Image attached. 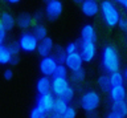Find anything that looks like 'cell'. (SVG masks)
Masks as SVG:
<instances>
[{
  "label": "cell",
  "instance_id": "74e56055",
  "mask_svg": "<svg viewBox=\"0 0 127 118\" xmlns=\"http://www.w3.org/2000/svg\"><path fill=\"white\" fill-rule=\"evenodd\" d=\"M106 118H122V117L118 116V114H115V113H113V112H110V113L106 116Z\"/></svg>",
  "mask_w": 127,
  "mask_h": 118
},
{
  "label": "cell",
  "instance_id": "7402d4cb",
  "mask_svg": "<svg viewBox=\"0 0 127 118\" xmlns=\"http://www.w3.org/2000/svg\"><path fill=\"white\" fill-rule=\"evenodd\" d=\"M32 33H33L40 41L48 37V29H46V27L44 24H34L33 29H32Z\"/></svg>",
  "mask_w": 127,
  "mask_h": 118
},
{
  "label": "cell",
  "instance_id": "4dcf8cb0",
  "mask_svg": "<svg viewBox=\"0 0 127 118\" xmlns=\"http://www.w3.org/2000/svg\"><path fill=\"white\" fill-rule=\"evenodd\" d=\"M62 116H64V118H75L77 117V110H75L74 106H69L67 110L62 114Z\"/></svg>",
  "mask_w": 127,
  "mask_h": 118
},
{
  "label": "cell",
  "instance_id": "b9f144b4",
  "mask_svg": "<svg viewBox=\"0 0 127 118\" xmlns=\"http://www.w3.org/2000/svg\"><path fill=\"white\" fill-rule=\"evenodd\" d=\"M123 76H125V80L127 81V68L125 69V73H123Z\"/></svg>",
  "mask_w": 127,
  "mask_h": 118
},
{
  "label": "cell",
  "instance_id": "2e32d148",
  "mask_svg": "<svg viewBox=\"0 0 127 118\" xmlns=\"http://www.w3.org/2000/svg\"><path fill=\"white\" fill-rule=\"evenodd\" d=\"M16 24V19L9 12H3L0 16V25H3L7 31H12Z\"/></svg>",
  "mask_w": 127,
  "mask_h": 118
},
{
  "label": "cell",
  "instance_id": "7a4b0ae2",
  "mask_svg": "<svg viewBox=\"0 0 127 118\" xmlns=\"http://www.w3.org/2000/svg\"><path fill=\"white\" fill-rule=\"evenodd\" d=\"M101 13L105 23L109 27H115L121 21V13H119L118 8L114 5V3L111 0H102L101 4Z\"/></svg>",
  "mask_w": 127,
  "mask_h": 118
},
{
  "label": "cell",
  "instance_id": "8992f818",
  "mask_svg": "<svg viewBox=\"0 0 127 118\" xmlns=\"http://www.w3.org/2000/svg\"><path fill=\"white\" fill-rule=\"evenodd\" d=\"M54 101L56 98L53 96V93L49 94H42V96H37L36 97V108H38L40 110H42L44 113L50 114L54 109Z\"/></svg>",
  "mask_w": 127,
  "mask_h": 118
},
{
  "label": "cell",
  "instance_id": "7dc6e473",
  "mask_svg": "<svg viewBox=\"0 0 127 118\" xmlns=\"http://www.w3.org/2000/svg\"><path fill=\"white\" fill-rule=\"evenodd\" d=\"M95 1H97V0H95Z\"/></svg>",
  "mask_w": 127,
  "mask_h": 118
},
{
  "label": "cell",
  "instance_id": "cb8c5ba5",
  "mask_svg": "<svg viewBox=\"0 0 127 118\" xmlns=\"http://www.w3.org/2000/svg\"><path fill=\"white\" fill-rule=\"evenodd\" d=\"M110 81H111V85L113 86H121L125 84V76L119 70L118 72H114V73H110Z\"/></svg>",
  "mask_w": 127,
  "mask_h": 118
},
{
  "label": "cell",
  "instance_id": "5bb4252c",
  "mask_svg": "<svg viewBox=\"0 0 127 118\" xmlns=\"http://www.w3.org/2000/svg\"><path fill=\"white\" fill-rule=\"evenodd\" d=\"M81 41L93 42V44H95V41H97V32H95V28L91 24H86V25L82 27V29H81Z\"/></svg>",
  "mask_w": 127,
  "mask_h": 118
},
{
  "label": "cell",
  "instance_id": "9a60e30c",
  "mask_svg": "<svg viewBox=\"0 0 127 118\" xmlns=\"http://www.w3.org/2000/svg\"><path fill=\"white\" fill-rule=\"evenodd\" d=\"M110 96V100L111 102H117V101H125V98L127 96V92H126V88L125 85H121V86H113L109 93Z\"/></svg>",
  "mask_w": 127,
  "mask_h": 118
},
{
  "label": "cell",
  "instance_id": "d4e9b609",
  "mask_svg": "<svg viewBox=\"0 0 127 118\" xmlns=\"http://www.w3.org/2000/svg\"><path fill=\"white\" fill-rule=\"evenodd\" d=\"M48 116H49V114L44 113L42 110H40L38 108H36V106H33L29 112V118H48Z\"/></svg>",
  "mask_w": 127,
  "mask_h": 118
},
{
  "label": "cell",
  "instance_id": "1f68e13d",
  "mask_svg": "<svg viewBox=\"0 0 127 118\" xmlns=\"http://www.w3.org/2000/svg\"><path fill=\"white\" fill-rule=\"evenodd\" d=\"M7 32L8 31L4 28L3 25H0V44H4V41H5V37H7Z\"/></svg>",
  "mask_w": 127,
  "mask_h": 118
},
{
  "label": "cell",
  "instance_id": "8fae6325",
  "mask_svg": "<svg viewBox=\"0 0 127 118\" xmlns=\"http://www.w3.org/2000/svg\"><path fill=\"white\" fill-rule=\"evenodd\" d=\"M81 11L85 16L93 17L101 11V7H99V4L95 0H85L81 4Z\"/></svg>",
  "mask_w": 127,
  "mask_h": 118
},
{
  "label": "cell",
  "instance_id": "e575fe53",
  "mask_svg": "<svg viewBox=\"0 0 127 118\" xmlns=\"http://www.w3.org/2000/svg\"><path fill=\"white\" fill-rule=\"evenodd\" d=\"M48 118H64V116H62V114L56 113V112H52L49 116H48Z\"/></svg>",
  "mask_w": 127,
  "mask_h": 118
},
{
  "label": "cell",
  "instance_id": "8d00e7d4",
  "mask_svg": "<svg viewBox=\"0 0 127 118\" xmlns=\"http://www.w3.org/2000/svg\"><path fill=\"white\" fill-rule=\"evenodd\" d=\"M20 61V57L19 56H13L12 57V61H11V65H17Z\"/></svg>",
  "mask_w": 127,
  "mask_h": 118
},
{
  "label": "cell",
  "instance_id": "e0dca14e",
  "mask_svg": "<svg viewBox=\"0 0 127 118\" xmlns=\"http://www.w3.org/2000/svg\"><path fill=\"white\" fill-rule=\"evenodd\" d=\"M111 112L121 116L122 118L127 117V104L126 101H117L111 102Z\"/></svg>",
  "mask_w": 127,
  "mask_h": 118
},
{
  "label": "cell",
  "instance_id": "4316f807",
  "mask_svg": "<svg viewBox=\"0 0 127 118\" xmlns=\"http://www.w3.org/2000/svg\"><path fill=\"white\" fill-rule=\"evenodd\" d=\"M65 50H66L67 54L79 52V42H77V41H71V42H69V44L65 46Z\"/></svg>",
  "mask_w": 127,
  "mask_h": 118
},
{
  "label": "cell",
  "instance_id": "277c9868",
  "mask_svg": "<svg viewBox=\"0 0 127 118\" xmlns=\"http://www.w3.org/2000/svg\"><path fill=\"white\" fill-rule=\"evenodd\" d=\"M19 45L21 48L23 52L25 53H33L34 50L38 49V44H40V40L34 36L32 32H23L19 37Z\"/></svg>",
  "mask_w": 127,
  "mask_h": 118
},
{
  "label": "cell",
  "instance_id": "ffe728a7",
  "mask_svg": "<svg viewBox=\"0 0 127 118\" xmlns=\"http://www.w3.org/2000/svg\"><path fill=\"white\" fill-rule=\"evenodd\" d=\"M12 57H13V54L11 53L8 45H5V44L0 45V64L1 65H8L9 64L11 65Z\"/></svg>",
  "mask_w": 127,
  "mask_h": 118
},
{
  "label": "cell",
  "instance_id": "ac0fdd59",
  "mask_svg": "<svg viewBox=\"0 0 127 118\" xmlns=\"http://www.w3.org/2000/svg\"><path fill=\"white\" fill-rule=\"evenodd\" d=\"M16 23L21 29H28L33 23V16L29 13H20L17 19H16Z\"/></svg>",
  "mask_w": 127,
  "mask_h": 118
},
{
  "label": "cell",
  "instance_id": "f35d334b",
  "mask_svg": "<svg viewBox=\"0 0 127 118\" xmlns=\"http://www.w3.org/2000/svg\"><path fill=\"white\" fill-rule=\"evenodd\" d=\"M87 117L89 118H97V114H95V112H91V113H87Z\"/></svg>",
  "mask_w": 127,
  "mask_h": 118
},
{
  "label": "cell",
  "instance_id": "ee69618b",
  "mask_svg": "<svg viewBox=\"0 0 127 118\" xmlns=\"http://www.w3.org/2000/svg\"><path fill=\"white\" fill-rule=\"evenodd\" d=\"M114 1H117V3H121V4H123V1H125V0H114Z\"/></svg>",
  "mask_w": 127,
  "mask_h": 118
},
{
  "label": "cell",
  "instance_id": "3957f363",
  "mask_svg": "<svg viewBox=\"0 0 127 118\" xmlns=\"http://www.w3.org/2000/svg\"><path fill=\"white\" fill-rule=\"evenodd\" d=\"M99 105H101V96L95 90H87L79 98V106L86 113L95 112Z\"/></svg>",
  "mask_w": 127,
  "mask_h": 118
},
{
  "label": "cell",
  "instance_id": "d6986e66",
  "mask_svg": "<svg viewBox=\"0 0 127 118\" xmlns=\"http://www.w3.org/2000/svg\"><path fill=\"white\" fill-rule=\"evenodd\" d=\"M97 84L99 86V89L105 93H110L111 88H113L111 81H110V74H101L97 80Z\"/></svg>",
  "mask_w": 127,
  "mask_h": 118
},
{
  "label": "cell",
  "instance_id": "836d02e7",
  "mask_svg": "<svg viewBox=\"0 0 127 118\" xmlns=\"http://www.w3.org/2000/svg\"><path fill=\"white\" fill-rule=\"evenodd\" d=\"M118 25L123 32H127V19H121V21H119Z\"/></svg>",
  "mask_w": 127,
  "mask_h": 118
},
{
  "label": "cell",
  "instance_id": "44dd1931",
  "mask_svg": "<svg viewBox=\"0 0 127 118\" xmlns=\"http://www.w3.org/2000/svg\"><path fill=\"white\" fill-rule=\"evenodd\" d=\"M52 56H53L56 58V61L58 62L60 65L61 64H65V61H66V57H67V53H66V50L65 48H62V46H54V50H53V53H52Z\"/></svg>",
  "mask_w": 127,
  "mask_h": 118
},
{
  "label": "cell",
  "instance_id": "484cf974",
  "mask_svg": "<svg viewBox=\"0 0 127 118\" xmlns=\"http://www.w3.org/2000/svg\"><path fill=\"white\" fill-rule=\"evenodd\" d=\"M67 70H69V69L66 68V65H65V64L58 65V68H57V70H56V73H54V76H53V77L67 78Z\"/></svg>",
  "mask_w": 127,
  "mask_h": 118
},
{
  "label": "cell",
  "instance_id": "60d3db41",
  "mask_svg": "<svg viewBox=\"0 0 127 118\" xmlns=\"http://www.w3.org/2000/svg\"><path fill=\"white\" fill-rule=\"evenodd\" d=\"M74 3H77V4H82L83 1H85V0H73Z\"/></svg>",
  "mask_w": 127,
  "mask_h": 118
},
{
  "label": "cell",
  "instance_id": "7c38bea8",
  "mask_svg": "<svg viewBox=\"0 0 127 118\" xmlns=\"http://www.w3.org/2000/svg\"><path fill=\"white\" fill-rule=\"evenodd\" d=\"M54 50V44H53V40L50 37H46L44 40L40 41L38 44V49H37V53L42 57H48V56H52Z\"/></svg>",
  "mask_w": 127,
  "mask_h": 118
},
{
  "label": "cell",
  "instance_id": "4fadbf2b",
  "mask_svg": "<svg viewBox=\"0 0 127 118\" xmlns=\"http://www.w3.org/2000/svg\"><path fill=\"white\" fill-rule=\"evenodd\" d=\"M36 90H37L38 96L52 93V80L49 77L41 76L37 80V82H36Z\"/></svg>",
  "mask_w": 127,
  "mask_h": 118
},
{
  "label": "cell",
  "instance_id": "603a6c76",
  "mask_svg": "<svg viewBox=\"0 0 127 118\" xmlns=\"http://www.w3.org/2000/svg\"><path fill=\"white\" fill-rule=\"evenodd\" d=\"M67 108H69V104H67L65 100H62L61 97H56L53 112L58 113V114H64V113H65L66 110H67Z\"/></svg>",
  "mask_w": 127,
  "mask_h": 118
},
{
  "label": "cell",
  "instance_id": "f6af8a7d",
  "mask_svg": "<svg viewBox=\"0 0 127 118\" xmlns=\"http://www.w3.org/2000/svg\"><path fill=\"white\" fill-rule=\"evenodd\" d=\"M44 1H45V3H46V4H48V3H50V1H53V0H44Z\"/></svg>",
  "mask_w": 127,
  "mask_h": 118
},
{
  "label": "cell",
  "instance_id": "6da1fadb",
  "mask_svg": "<svg viewBox=\"0 0 127 118\" xmlns=\"http://www.w3.org/2000/svg\"><path fill=\"white\" fill-rule=\"evenodd\" d=\"M101 62H102V68L107 73H114L119 70V68H121V58H119V53L114 45L103 46Z\"/></svg>",
  "mask_w": 127,
  "mask_h": 118
},
{
  "label": "cell",
  "instance_id": "ab89813d",
  "mask_svg": "<svg viewBox=\"0 0 127 118\" xmlns=\"http://www.w3.org/2000/svg\"><path fill=\"white\" fill-rule=\"evenodd\" d=\"M8 3H11V4H16V3H19V1H21V0H7Z\"/></svg>",
  "mask_w": 127,
  "mask_h": 118
},
{
  "label": "cell",
  "instance_id": "d6a6232c",
  "mask_svg": "<svg viewBox=\"0 0 127 118\" xmlns=\"http://www.w3.org/2000/svg\"><path fill=\"white\" fill-rule=\"evenodd\" d=\"M3 77H4V80H7V81L12 80V77H13V72H12V69H5V70H4Z\"/></svg>",
  "mask_w": 127,
  "mask_h": 118
},
{
  "label": "cell",
  "instance_id": "f546056e",
  "mask_svg": "<svg viewBox=\"0 0 127 118\" xmlns=\"http://www.w3.org/2000/svg\"><path fill=\"white\" fill-rule=\"evenodd\" d=\"M8 48H9L11 53L13 54V56H19V52L21 50V48H20V45H19V41L9 42V44H8Z\"/></svg>",
  "mask_w": 127,
  "mask_h": 118
},
{
  "label": "cell",
  "instance_id": "9c48e42d",
  "mask_svg": "<svg viewBox=\"0 0 127 118\" xmlns=\"http://www.w3.org/2000/svg\"><path fill=\"white\" fill-rule=\"evenodd\" d=\"M67 88H70L67 78L52 77V93H53V96L61 97L67 90Z\"/></svg>",
  "mask_w": 127,
  "mask_h": 118
},
{
  "label": "cell",
  "instance_id": "52a82bcc",
  "mask_svg": "<svg viewBox=\"0 0 127 118\" xmlns=\"http://www.w3.org/2000/svg\"><path fill=\"white\" fill-rule=\"evenodd\" d=\"M64 11V5L61 0H53V1L48 3L45 7V16L49 21H54L61 16Z\"/></svg>",
  "mask_w": 127,
  "mask_h": 118
},
{
  "label": "cell",
  "instance_id": "5b68a950",
  "mask_svg": "<svg viewBox=\"0 0 127 118\" xmlns=\"http://www.w3.org/2000/svg\"><path fill=\"white\" fill-rule=\"evenodd\" d=\"M58 62L56 61V58L53 56H48V57H42L40 60V64H38V70L42 76L45 77H53L56 70L58 68Z\"/></svg>",
  "mask_w": 127,
  "mask_h": 118
},
{
  "label": "cell",
  "instance_id": "83f0119b",
  "mask_svg": "<svg viewBox=\"0 0 127 118\" xmlns=\"http://www.w3.org/2000/svg\"><path fill=\"white\" fill-rule=\"evenodd\" d=\"M71 77H73V80H74V81H77V82H82L83 80H85V77H86V72H85V69L82 68V69L77 70V72H73Z\"/></svg>",
  "mask_w": 127,
  "mask_h": 118
},
{
  "label": "cell",
  "instance_id": "ba28073f",
  "mask_svg": "<svg viewBox=\"0 0 127 118\" xmlns=\"http://www.w3.org/2000/svg\"><path fill=\"white\" fill-rule=\"evenodd\" d=\"M79 53L83 58L85 62H90L93 61V58L97 54V46L93 42H83L79 41Z\"/></svg>",
  "mask_w": 127,
  "mask_h": 118
},
{
  "label": "cell",
  "instance_id": "f1b7e54d",
  "mask_svg": "<svg viewBox=\"0 0 127 118\" xmlns=\"http://www.w3.org/2000/svg\"><path fill=\"white\" fill-rule=\"evenodd\" d=\"M61 98H62V100H65L67 104H70V102L74 100V89L71 88V86H70V88H67V90L61 96Z\"/></svg>",
  "mask_w": 127,
  "mask_h": 118
},
{
  "label": "cell",
  "instance_id": "30bf717a",
  "mask_svg": "<svg viewBox=\"0 0 127 118\" xmlns=\"http://www.w3.org/2000/svg\"><path fill=\"white\" fill-rule=\"evenodd\" d=\"M82 62H85V61H83L81 53L75 52V53L67 54L65 65H66V68L69 70H71V73H73V72H77V70L82 69Z\"/></svg>",
  "mask_w": 127,
  "mask_h": 118
},
{
  "label": "cell",
  "instance_id": "7bdbcfd3",
  "mask_svg": "<svg viewBox=\"0 0 127 118\" xmlns=\"http://www.w3.org/2000/svg\"><path fill=\"white\" fill-rule=\"evenodd\" d=\"M123 7H125V8L127 9V0H125V1H123V4H122Z\"/></svg>",
  "mask_w": 127,
  "mask_h": 118
},
{
  "label": "cell",
  "instance_id": "bcb514c9",
  "mask_svg": "<svg viewBox=\"0 0 127 118\" xmlns=\"http://www.w3.org/2000/svg\"><path fill=\"white\" fill-rule=\"evenodd\" d=\"M125 101H126V104H127V96H126V98H125Z\"/></svg>",
  "mask_w": 127,
  "mask_h": 118
},
{
  "label": "cell",
  "instance_id": "d590c367",
  "mask_svg": "<svg viewBox=\"0 0 127 118\" xmlns=\"http://www.w3.org/2000/svg\"><path fill=\"white\" fill-rule=\"evenodd\" d=\"M41 17H42V13H41V12H38V11L33 15V20H36V21L41 20Z\"/></svg>",
  "mask_w": 127,
  "mask_h": 118
}]
</instances>
